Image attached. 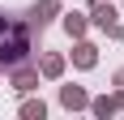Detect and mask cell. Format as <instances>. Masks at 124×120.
<instances>
[{"label": "cell", "instance_id": "10", "mask_svg": "<svg viewBox=\"0 0 124 120\" xmlns=\"http://www.w3.org/2000/svg\"><path fill=\"white\" fill-rule=\"evenodd\" d=\"M64 30H69L73 39H81L86 34V17H81V13H64Z\"/></svg>", "mask_w": 124, "mask_h": 120}, {"label": "cell", "instance_id": "7", "mask_svg": "<svg viewBox=\"0 0 124 120\" xmlns=\"http://www.w3.org/2000/svg\"><path fill=\"white\" fill-rule=\"evenodd\" d=\"M39 73H43V77H60V73H64V56H56V51H47V56L39 60Z\"/></svg>", "mask_w": 124, "mask_h": 120}, {"label": "cell", "instance_id": "12", "mask_svg": "<svg viewBox=\"0 0 124 120\" xmlns=\"http://www.w3.org/2000/svg\"><path fill=\"white\" fill-rule=\"evenodd\" d=\"M116 86H120V90H124V69H116Z\"/></svg>", "mask_w": 124, "mask_h": 120}, {"label": "cell", "instance_id": "6", "mask_svg": "<svg viewBox=\"0 0 124 120\" xmlns=\"http://www.w3.org/2000/svg\"><path fill=\"white\" fill-rule=\"evenodd\" d=\"M73 64L77 69H94V64H99V47H94V43H77L73 47Z\"/></svg>", "mask_w": 124, "mask_h": 120}, {"label": "cell", "instance_id": "3", "mask_svg": "<svg viewBox=\"0 0 124 120\" xmlns=\"http://www.w3.org/2000/svg\"><path fill=\"white\" fill-rule=\"evenodd\" d=\"M56 13H60V0H39L34 9H30V26H34V30H43Z\"/></svg>", "mask_w": 124, "mask_h": 120}, {"label": "cell", "instance_id": "11", "mask_svg": "<svg viewBox=\"0 0 124 120\" xmlns=\"http://www.w3.org/2000/svg\"><path fill=\"white\" fill-rule=\"evenodd\" d=\"M9 22H13L9 13H0V34H4V30H9Z\"/></svg>", "mask_w": 124, "mask_h": 120}, {"label": "cell", "instance_id": "5", "mask_svg": "<svg viewBox=\"0 0 124 120\" xmlns=\"http://www.w3.org/2000/svg\"><path fill=\"white\" fill-rule=\"evenodd\" d=\"M60 103H64L69 111H77V107H86V103H90V94L81 90V86H60Z\"/></svg>", "mask_w": 124, "mask_h": 120}, {"label": "cell", "instance_id": "1", "mask_svg": "<svg viewBox=\"0 0 124 120\" xmlns=\"http://www.w3.org/2000/svg\"><path fill=\"white\" fill-rule=\"evenodd\" d=\"M30 39H34V26L30 22H9L4 39H0V69H13L30 56Z\"/></svg>", "mask_w": 124, "mask_h": 120}, {"label": "cell", "instance_id": "9", "mask_svg": "<svg viewBox=\"0 0 124 120\" xmlns=\"http://www.w3.org/2000/svg\"><path fill=\"white\" fill-rule=\"evenodd\" d=\"M22 116L26 120H43V116H47V103H43V99H26V103H22Z\"/></svg>", "mask_w": 124, "mask_h": 120}, {"label": "cell", "instance_id": "2", "mask_svg": "<svg viewBox=\"0 0 124 120\" xmlns=\"http://www.w3.org/2000/svg\"><path fill=\"white\" fill-rule=\"evenodd\" d=\"M9 82H13V90H22V94H30V90H34L39 86V69H30V64H13L9 69Z\"/></svg>", "mask_w": 124, "mask_h": 120}, {"label": "cell", "instance_id": "4", "mask_svg": "<svg viewBox=\"0 0 124 120\" xmlns=\"http://www.w3.org/2000/svg\"><path fill=\"white\" fill-rule=\"evenodd\" d=\"M116 17H120V13H116L111 0H94V9H90V22H94V26H103V30H107Z\"/></svg>", "mask_w": 124, "mask_h": 120}, {"label": "cell", "instance_id": "8", "mask_svg": "<svg viewBox=\"0 0 124 120\" xmlns=\"http://www.w3.org/2000/svg\"><path fill=\"white\" fill-rule=\"evenodd\" d=\"M86 107L94 111V116H103V120H107V116H111V111H116V99H107V94H99V99H90Z\"/></svg>", "mask_w": 124, "mask_h": 120}]
</instances>
